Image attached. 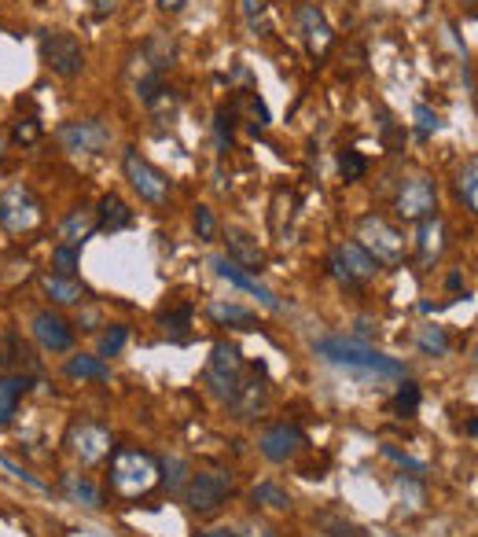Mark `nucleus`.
Instances as JSON below:
<instances>
[{"label":"nucleus","instance_id":"393cba45","mask_svg":"<svg viewBox=\"0 0 478 537\" xmlns=\"http://www.w3.org/2000/svg\"><path fill=\"white\" fill-rule=\"evenodd\" d=\"M210 317L217 324H228V328H254L258 324V317H254L251 309L232 306V302H210Z\"/></svg>","mask_w":478,"mask_h":537},{"label":"nucleus","instance_id":"1a4fd4ad","mask_svg":"<svg viewBox=\"0 0 478 537\" xmlns=\"http://www.w3.org/2000/svg\"><path fill=\"white\" fill-rule=\"evenodd\" d=\"M394 210H398L401 221L434 218V210H438V184H434L431 177H423V173H416V177H409V181H401Z\"/></svg>","mask_w":478,"mask_h":537},{"label":"nucleus","instance_id":"6ab92c4d","mask_svg":"<svg viewBox=\"0 0 478 537\" xmlns=\"http://www.w3.org/2000/svg\"><path fill=\"white\" fill-rule=\"evenodd\" d=\"M41 287H45V295L52 298V302H59V306H78V302H85V298H89V287L78 284L74 276L48 273L45 280H41Z\"/></svg>","mask_w":478,"mask_h":537},{"label":"nucleus","instance_id":"f257e3e1","mask_svg":"<svg viewBox=\"0 0 478 537\" xmlns=\"http://www.w3.org/2000/svg\"><path fill=\"white\" fill-rule=\"evenodd\" d=\"M313 350L328 365L346 368V372H361V376H376V379H405V365H401L398 357L372 350L361 339H342V335H335V339H320Z\"/></svg>","mask_w":478,"mask_h":537},{"label":"nucleus","instance_id":"4468645a","mask_svg":"<svg viewBox=\"0 0 478 537\" xmlns=\"http://www.w3.org/2000/svg\"><path fill=\"white\" fill-rule=\"evenodd\" d=\"M298 30H302V41H306L309 56L313 59L328 56L331 41H335V30H331V23L324 19V12H320L317 4H302V8H298Z\"/></svg>","mask_w":478,"mask_h":537},{"label":"nucleus","instance_id":"7ed1b4c3","mask_svg":"<svg viewBox=\"0 0 478 537\" xmlns=\"http://www.w3.org/2000/svg\"><path fill=\"white\" fill-rule=\"evenodd\" d=\"M357 243L365 247L379 265H401L405 262V232H398L387 218H365L357 225Z\"/></svg>","mask_w":478,"mask_h":537},{"label":"nucleus","instance_id":"20e7f679","mask_svg":"<svg viewBox=\"0 0 478 537\" xmlns=\"http://www.w3.org/2000/svg\"><path fill=\"white\" fill-rule=\"evenodd\" d=\"M37 48H41L45 67L52 70V74H59V78H78L81 70H85V48H81L78 37L67 34V30H45L41 41H37Z\"/></svg>","mask_w":478,"mask_h":537},{"label":"nucleus","instance_id":"39448f33","mask_svg":"<svg viewBox=\"0 0 478 537\" xmlns=\"http://www.w3.org/2000/svg\"><path fill=\"white\" fill-rule=\"evenodd\" d=\"M37 225H41V203L30 188L12 184L8 192H0V229L23 236V232H34Z\"/></svg>","mask_w":478,"mask_h":537},{"label":"nucleus","instance_id":"dca6fc26","mask_svg":"<svg viewBox=\"0 0 478 537\" xmlns=\"http://www.w3.org/2000/svg\"><path fill=\"white\" fill-rule=\"evenodd\" d=\"M34 339L41 343V350H48V354H67L70 346H74V328H70L59 313L41 309V313L34 317Z\"/></svg>","mask_w":478,"mask_h":537},{"label":"nucleus","instance_id":"37998d69","mask_svg":"<svg viewBox=\"0 0 478 537\" xmlns=\"http://www.w3.org/2000/svg\"><path fill=\"white\" fill-rule=\"evenodd\" d=\"M188 317H192V313H188V306H181V309H173V313H162V324H166V332L181 335L184 328H188Z\"/></svg>","mask_w":478,"mask_h":537},{"label":"nucleus","instance_id":"2f4dec72","mask_svg":"<svg viewBox=\"0 0 478 537\" xmlns=\"http://www.w3.org/2000/svg\"><path fill=\"white\" fill-rule=\"evenodd\" d=\"M52 269H56V276H74V273H78V247L59 243L56 251H52Z\"/></svg>","mask_w":478,"mask_h":537},{"label":"nucleus","instance_id":"f03ea898","mask_svg":"<svg viewBox=\"0 0 478 537\" xmlns=\"http://www.w3.org/2000/svg\"><path fill=\"white\" fill-rule=\"evenodd\" d=\"M162 471H159V460L144 453V449H118L111 460V486L118 497H144L159 486Z\"/></svg>","mask_w":478,"mask_h":537},{"label":"nucleus","instance_id":"a19ab883","mask_svg":"<svg viewBox=\"0 0 478 537\" xmlns=\"http://www.w3.org/2000/svg\"><path fill=\"white\" fill-rule=\"evenodd\" d=\"M214 133H217V151L232 148V118H228V111H217Z\"/></svg>","mask_w":478,"mask_h":537},{"label":"nucleus","instance_id":"ea45409f","mask_svg":"<svg viewBox=\"0 0 478 537\" xmlns=\"http://www.w3.org/2000/svg\"><path fill=\"white\" fill-rule=\"evenodd\" d=\"M195 232H199V240H214L217 232V221L214 214H210V206H195Z\"/></svg>","mask_w":478,"mask_h":537},{"label":"nucleus","instance_id":"0eeeda50","mask_svg":"<svg viewBox=\"0 0 478 537\" xmlns=\"http://www.w3.org/2000/svg\"><path fill=\"white\" fill-rule=\"evenodd\" d=\"M122 170H126L129 184L137 188L144 203L162 206L166 199H170V177H166L162 170H155V166H151L137 148H129L126 155H122Z\"/></svg>","mask_w":478,"mask_h":537},{"label":"nucleus","instance_id":"a18cd8bd","mask_svg":"<svg viewBox=\"0 0 478 537\" xmlns=\"http://www.w3.org/2000/svg\"><path fill=\"white\" fill-rule=\"evenodd\" d=\"M37 137V122H19V126H15V140H26V144H30V140Z\"/></svg>","mask_w":478,"mask_h":537},{"label":"nucleus","instance_id":"603ef678","mask_svg":"<svg viewBox=\"0 0 478 537\" xmlns=\"http://www.w3.org/2000/svg\"><path fill=\"white\" fill-rule=\"evenodd\" d=\"M0 372H4V354H0Z\"/></svg>","mask_w":478,"mask_h":537},{"label":"nucleus","instance_id":"3c124183","mask_svg":"<svg viewBox=\"0 0 478 537\" xmlns=\"http://www.w3.org/2000/svg\"><path fill=\"white\" fill-rule=\"evenodd\" d=\"M0 159H4V140H0Z\"/></svg>","mask_w":478,"mask_h":537},{"label":"nucleus","instance_id":"f3484780","mask_svg":"<svg viewBox=\"0 0 478 537\" xmlns=\"http://www.w3.org/2000/svg\"><path fill=\"white\" fill-rule=\"evenodd\" d=\"M210 265L217 269V276H221V280H228L232 287H239V291L254 295L265 309H273V313H280V309H284V306H280V298H276L273 291H269V287L258 284V280H254V276L247 273V269H243L239 262H232V258H214Z\"/></svg>","mask_w":478,"mask_h":537},{"label":"nucleus","instance_id":"2eb2a0df","mask_svg":"<svg viewBox=\"0 0 478 537\" xmlns=\"http://www.w3.org/2000/svg\"><path fill=\"white\" fill-rule=\"evenodd\" d=\"M265 401H269V387H265V365L258 361L251 368V379H239V387L228 405L239 412V420H251V416H258L265 409Z\"/></svg>","mask_w":478,"mask_h":537},{"label":"nucleus","instance_id":"7c9ffc66","mask_svg":"<svg viewBox=\"0 0 478 537\" xmlns=\"http://www.w3.org/2000/svg\"><path fill=\"white\" fill-rule=\"evenodd\" d=\"M416 343H420V350L427 357H445V354H449V339H445L442 328H420Z\"/></svg>","mask_w":478,"mask_h":537},{"label":"nucleus","instance_id":"6e6552de","mask_svg":"<svg viewBox=\"0 0 478 537\" xmlns=\"http://www.w3.org/2000/svg\"><path fill=\"white\" fill-rule=\"evenodd\" d=\"M56 140L70 155H100L111 148V129L100 118H81V122H63L56 129Z\"/></svg>","mask_w":478,"mask_h":537},{"label":"nucleus","instance_id":"412c9836","mask_svg":"<svg viewBox=\"0 0 478 537\" xmlns=\"http://www.w3.org/2000/svg\"><path fill=\"white\" fill-rule=\"evenodd\" d=\"M416 251H420L423 262H434V258H442V251H445V225H442V218H438V214H434V218H427V221H420Z\"/></svg>","mask_w":478,"mask_h":537},{"label":"nucleus","instance_id":"09e8293b","mask_svg":"<svg viewBox=\"0 0 478 537\" xmlns=\"http://www.w3.org/2000/svg\"><path fill=\"white\" fill-rule=\"evenodd\" d=\"M247 537H276V534H273V530H265V526H258V530H251Z\"/></svg>","mask_w":478,"mask_h":537},{"label":"nucleus","instance_id":"9d476101","mask_svg":"<svg viewBox=\"0 0 478 537\" xmlns=\"http://www.w3.org/2000/svg\"><path fill=\"white\" fill-rule=\"evenodd\" d=\"M239 379H243V354H239V346L217 343L210 350V361H206V383H210V390H214L217 398L232 401Z\"/></svg>","mask_w":478,"mask_h":537},{"label":"nucleus","instance_id":"58836bf2","mask_svg":"<svg viewBox=\"0 0 478 537\" xmlns=\"http://www.w3.org/2000/svg\"><path fill=\"white\" fill-rule=\"evenodd\" d=\"M320 526H324V537H365L353 523H342L335 515H320Z\"/></svg>","mask_w":478,"mask_h":537},{"label":"nucleus","instance_id":"bb28decb","mask_svg":"<svg viewBox=\"0 0 478 537\" xmlns=\"http://www.w3.org/2000/svg\"><path fill=\"white\" fill-rule=\"evenodd\" d=\"M228 251L236 254V262L243 265H262V247L239 229H228Z\"/></svg>","mask_w":478,"mask_h":537},{"label":"nucleus","instance_id":"f8f14e48","mask_svg":"<svg viewBox=\"0 0 478 537\" xmlns=\"http://www.w3.org/2000/svg\"><path fill=\"white\" fill-rule=\"evenodd\" d=\"M67 446H70V453L85 464V468H92V464H100V460L111 457L114 438H111L107 427H100V423H78V427L70 431Z\"/></svg>","mask_w":478,"mask_h":537},{"label":"nucleus","instance_id":"c756f323","mask_svg":"<svg viewBox=\"0 0 478 537\" xmlns=\"http://www.w3.org/2000/svg\"><path fill=\"white\" fill-rule=\"evenodd\" d=\"M243 19L251 26V34H269V12H265V0H239Z\"/></svg>","mask_w":478,"mask_h":537},{"label":"nucleus","instance_id":"473e14b6","mask_svg":"<svg viewBox=\"0 0 478 537\" xmlns=\"http://www.w3.org/2000/svg\"><path fill=\"white\" fill-rule=\"evenodd\" d=\"M398 497H401V501H409V512H420L423 501H427V493H423V486H420V479H416V475H412V479H405V475H401V479H398Z\"/></svg>","mask_w":478,"mask_h":537},{"label":"nucleus","instance_id":"9b49d317","mask_svg":"<svg viewBox=\"0 0 478 537\" xmlns=\"http://www.w3.org/2000/svg\"><path fill=\"white\" fill-rule=\"evenodd\" d=\"M331 273L339 276L346 287H361L368 280H376L379 262L361 247V243H339L331 251Z\"/></svg>","mask_w":478,"mask_h":537},{"label":"nucleus","instance_id":"49530a36","mask_svg":"<svg viewBox=\"0 0 478 537\" xmlns=\"http://www.w3.org/2000/svg\"><path fill=\"white\" fill-rule=\"evenodd\" d=\"M155 4H159L162 12H184V4H188V0H155Z\"/></svg>","mask_w":478,"mask_h":537},{"label":"nucleus","instance_id":"e433bc0d","mask_svg":"<svg viewBox=\"0 0 478 537\" xmlns=\"http://www.w3.org/2000/svg\"><path fill=\"white\" fill-rule=\"evenodd\" d=\"M394 405H398V412L412 416V412L420 409V387H416L412 379H405V387L398 390V398H394Z\"/></svg>","mask_w":478,"mask_h":537},{"label":"nucleus","instance_id":"a878e982","mask_svg":"<svg viewBox=\"0 0 478 537\" xmlns=\"http://www.w3.org/2000/svg\"><path fill=\"white\" fill-rule=\"evenodd\" d=\"M63 493H67L74 504L100 508V490H96V486H92V479H85V475H63Z\"/></svg>","mask_w":478,"mask_h":537},{"label":"nucleus","instance_id":"c03bdc74","mask_svg":"<svg viewBox=\"0 0 478 537\" xmlns=\"http://www.w3.org/2000/svg\"><path fill=\"white\" fill-rule=\"evenodd\" d=\"M0 468H8V471H12V475H15V479H23L26 486H34V490H45V482L34 479L30 471H23V468H19V464H12V460H8V457H0Z\"/></svg>","mask_w":478,"mask_h":537},{"label":"nucleus","instance_id":"cd10ccee","mask_svg":"<svg viewBox=\"0 0 478 537\" xmlns=\"http://www.w3.org/2000/svg\"><path fill=\"white\" fill-rule=\"evenodd\" d=\"M70 379H111V368L103 365V357H70L67 361Z\"/></svg>","mask_w":478,"mask_h":537},{"label":"nucleus","instance_id":"de8ad7c7","mask_svg":"<svg viewBox=\"0 0 478 537\" xmlns=\"http://www.w3.org/2000/svg\"><path fill=\"white\" fill-rule=\"evenodd\" d=\"M118 0H96V15H111Z\"/></svg>","mask_w":478,"mask_h":537},{"label":"nucleus","instance_id":"8fccbe9b","mask_svg":"<svg viewBox=\"0 0 478 537\" xmlns=\"http://www.w3.org/2000/svg\"><path fill=\"white\" fill-rule=\"evenodd\" d=\"M203 537H236L232 530H210V534H203Z\"/></svg>","mask_w":478,"mask_h":537},{"label":"nucleus","instance_id":"f704fd0d","mask_svg":"<svg viewBox=\"0 0 478 537\" xmlns=\"http://www.w3.org/2000/svg\"><path fill=\"white\" fill-rule=\"evenodd\" d=\"M159 471H166L162 479H166V486H170V490H184V475H188V464H184L181 457H166L159 464Z\"/></svg>","mask_w":478,"mask_h":537},{"label":"nucleus","instance_id":"4c0bfd02","mask_svg":"<svg viewBox=\"0 0 478 537\" xmlns=\"http://www.w3.org/2000/svg\"><path fill=\"white\" fill-rule=\"evenodd\" d=\"M339 170L346 181H357V177H365L368 170V162L357 155V151H342V159H339Z\"/></svg>","mask_w":478,"mask_h":537},{"label":"nucleus","instance_id":"4be33fe9","mask_svg":"<svg viewBox=\"0 0 478 537\" xmlns=\"http://www.w3.org/2000/svg\"><path fill=\"white\" fill-rule=\"evenodd\" d=\"M456 195H460L467 214H478V159H467L456 170Z\"/></svg>","mask_w":478,"mask_h":537},{"label":"nucleus","instance_id":"aec40b11","mask_svg":"<svg viewBox=\"0 0 478 537\" xmlns=\"http://www.w3.org/2000/svg\"><path fill=\"white\" fill-rule=\"evenodd\" d=\"M96 225L107 232H122L133 225V210H129L118 195H103L100 199V210H96Z\"/></svg>","mask_w":478,"mask_h":537},{"label":"nucleus","instance_id":"b1692460","mask_svg":"<svg viewBox=\"0 0 478 537\" xmlns=\"http://www.w3.org/2000/svg\"><path fill=\"white\" fill-rule=\"evenodd\" d=\"M26 376H0V423H8L19 409V398L26 394Z\"/></svg>","mask_w":478,"mask_h":537},{"label":"nucleus","instance_id":"c85d7f7f","mask_svg":"<svg viewBox=\"0 0 478 537\" xmlns=\"http://www.w3.org/2000/svg\"><path fill=\"white\" fill-rule=\"evenodd\" d=\"M254 504H265V508H276V512H287L291 508V497L287 490H280L276 482H262V486H254Z\"/></svg>","mask_w":478,"mask_h":537},{"label":"nucleus","instance_id":"5701e85b","mask_svg":"<svg viewBox=\"0 0 478 537\" xmlns=\"http://www.w3.org/2000/svg\"><path fill=\"white\" fill-rule=\"evenodd\" d=\"M144 59L151 63V74H162L166 67H173V59H177V48L166 34H151L144 41Z\"/></svg>","mask_w":478,"mask_h":537},{"label":"nucleus","instance_id":"a211bd4d","mask_svg":"<svg viewBox=\"0 0 478 537\" xmlns=\"http://www.w3.org/2000/svg\"><path fill=\"white\" fill-rule=\"evenodd\" d=\"M96 229H100V225H96V210L78 206V210H70L67 218H63V225H59V240L67 243V247H81Z\"/></svg>","mask_w":478,"mask_h":537},{"label":"nucleus","instance_id":"79ce46f5","mask_svg":"<svg viewBox=\"0 0 478 537\" xmlns=\"http://www.w3.org/2000/svg\"><path fill=\"white\" fill-rule=\"evenodd\" d=\"M383 457H390L394 464H401V468H409L412 475H416V479H420V475H427V464H420V460L405 457V453H398L394 446H383Z\"/></svg>","mask_w":478,"mask_h":537},{"label":"nucleus","instance_id":"423d86ee","mask_svg":"<svg viewBox=\"0 0 478 537\" xmlns=\"http://www.w3.org/2000/svg\"><path fill=\"white\" fill-rule=\"evenodd\" d=\"M232 493V475L228 471H195L184 486V504L195 515H214Z\"/></svg>","mask_w":478,"mask_h":537},{"label":"nucleus","instance_id":"c9c22d12","mask_svg":"<svg viewBox=\"0 0 478 537\" xmlns=\"http://www.w3.org/2000/svg\"><path fill=\"white\" fill-rule=\"evenodd\" d=\"M412 118H416V129H420L423 137H431V133H438V129H442V118H438V111H431L427 103H416V107H412Z\"/></svg>","mask_w":478,"mask_h":537},{"label":"nucleus","instance_id":"72a5a7b5","mask_svg":"<svg viewBox=\"0 0 478 537\" xmlns=\"http://www.w3.org/2000/svg\"><path fill=\"white\" fill-rule=\"evenodd\" d=\"M126 339H129V328L111 324V332H103V339H100V357H118L122 346H126Z\"/></svg>","mask_w":478,"mask_h":537},{"label":"nucleus","instance_id":"ddd939ff","mask_svg":"<svg viewBox=\"0 0 478 537\" xmlns=\"http://www.w3.org/2000/svg\"><path fill=\"white\" fill-rule=\"evenodd\" d=\"M306 446V438L298 431L295 423H273V427H265L262 435H258V449H262L265 460H273V464H287V460H295Z\"/></svg>","mask_w":478,"mask_h":537}]
</instances>
